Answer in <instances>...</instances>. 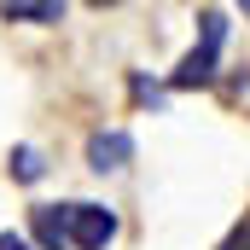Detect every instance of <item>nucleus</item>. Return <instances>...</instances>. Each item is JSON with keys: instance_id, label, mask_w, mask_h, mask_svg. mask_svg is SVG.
<instances>
[{"instance_id": "7ed1b4c3", "label": "nucleus", "mask_w": 250, "mask_h": 250, "mask_svg": "<svg viewBox=\"0 0 250 250\" xmlns=\"http://www.w3.org/2000/svg\"><path fill=\"white\" fill-rule=\"evenodd\" d=\"M128 157H134V134H128V128H99V134L87 140V169H99V175L128 169Z\"/></svg>"}, {"instance_id": "6e6552de", "label": "nucleus", "mask_w": 250, "mask_h": 250, "mask_svg": "<svg viewBox=\"0 0 250 250\" xmlns=\"http://www.w3.org/2000/svg\"><path fill=\"white\" fill-rule=\"evenodd\" d=\"M0 250H29V239L23 233H0Z\"/></svg>"}, {"instance_id": "0eeeda50", "label": "nucleus", "mask_w": 250, "mask_h": 250, "mask_svg": "<svg viewBox=\"0 0 250 250\" xmlns=\"http://www.w3.org/2000/svg\"><path fill=\"white\" fill-rule=\"evenodd\" d=\"M134 99H151V105H163V93H157V87H151L146 76H134Z\"/></svg>"}, {"instance_id": "423d86ee", "label": "nucleus", "mask_w": 250, "mask_h": 250, "mask_svg": "<svg viewBox=\"0 0 250 250\" xmlns=\"http://www.w3.org/2000/svg\"><path fill=\"white\" fill-rule=\"evenodd\" d=\"M12 175H18L23 187H35V181L47 175V157H41L35 146H18V151H12Z\"/></svg>"}, {"instance_id": "39448f33", "label": "nucleus", "mask_w": 250, "mask_h": 250, "mask_svg": "<svg viewBox=\"0 0 250 250\" xmlns=\"http://www.w3.org/2000/svg\"><path fill=\"white\" fill-rule=\"evenodd\" d=\"M0 18H6V23H59L64 6H53V0H6Z\"/></svg>"}, {"instance_id": "20e7f679", "label": "nucleus", "mask_w": 250, "mask_h": 250, "mask_svg": "<svg viewBox=\"0 0 250 250\" xmlns=\"http://www.w3.org/2000/svg\"><path fill=\"white\" fill-rule=\"evenodd\" d=\"M29 233L41 250H70V204H41L29 209Z\"/></svg>"}, {"instance_id": "f257e3e1", "label": "nucleus", "mask_w": 250, "mask_h": 250, "mask_svg": "<svg viewBox=\"0 0 250 250\" xmlns=\"http://www.w3.org/2000/svg\"><path fill=\"white\" fill-rule=\"evenodd\" d=\"M221 41H227V12H204L198 18V47H192L181 70L169 76V87H204V82H215V59H221Z\"/></svg>"}, {"instance_id": "f03ea898", "label": "nucleus", "mask_w": 250, "mask_h": 250, "mask_svg": "<svg viewBox=\"0 0 250 250\" xmlns=\"http://www.w3.org/2000/svg\"><path fill=\"white\" fill-rule=\"evenodd\" d=\"M117 239V209L105 204H70V250H105Z\"/></svg>"}, {"instance_id": "9d476101", "label": "nucleus", "mask_w": 250, "mask_h": 250, "mask_svg": "<svg viewBox=\"0 0 250 250\" xmlns=\"http://www.w3.org/2000/svg\"><path fill=\"white\" fill-rule=\"evenodd\" d=\"M245 18H250V0H245Z\"/></svg>"}, {"instance_id": "1a4fd4ad", "label": "nucleus", "mask_w": 250, "mask_h": 250, "mask_svg": "<svg viewBox=\"0 0 250 250\" xmlns=\"http://www.w3.org/2000/svg\"><path fill=\"white\" fill-rule=\"evenodd\" d=\"M227 250H250V227H239V233L227 239Z\"/></svg>"}]
</instances>
